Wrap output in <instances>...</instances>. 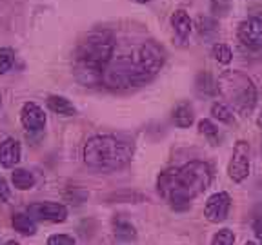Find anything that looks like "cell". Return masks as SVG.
Returning a JSON list of instances; mask_svg holds the SVG:
<instances>
[{
    "instance_id": "cell-9",
    "label": "cell",
    "mask_w": 262,
    "mask_h": 245,
    "mask_svg": "<svg viewBox=\"0 0 262 245\" xmlns=\"http://www.w3.org/2000/svg\"><path fill=\"white\" fill-rule=\"evenodd\" d=\"M238 40L248 49H260L262 47V18L251 16L238 24Z\"/></svg>"
},
{
    "instance_id": "cell-11",
    "label": "cell",
    "mask_w": 262,
    "mask_h": 245,
    "mask_svg": "<svg viewBox=\"0 0 262 245\" xmlns=\"http://www.w3.org/2000/svg\"><path fill=\"white\" fill-rule=\"evenodd\" d=\"M171 26H173V31H175V37H177V40H179V44L184 45L186 42H188L189 35H191V29H193V22H191V18H189V15L184 9H177L171 15Z\"/></svg>"
},
{
    "instance_id": "cell-3",
    "label": "cell",
    "mask_w": 262,
    "mask_h": 245,
    "mask_svg": "<svg viewBox=\"0 0 262 245\" xmlns=\"http://www.w3.org/2000/svg\"><path fill=\"white\" fill-rule=\"evenodd\" d=\"M115 37L107 29H97L88 33L78 42L73 53L75 77L84 86H98L102 84V77L107 65L113 60Z\"/></svg>"
},
{
    "instance_id": "cell-1",
    "label": "cell",
    "mask_w": 262,
    "mask_h": 245,
    "mask_svg": "<svg viewBox=\"0 0 262 245\" xmlns=\"http://www.w3.org/2000/svg\"><path fill=\"white\" fill-rule=\"evenodd\" d=\"M164 60H166L164 49L155 42H146L135 53L111 60L102 77V84L111 89H129V87L144 86L159 75Z\"/></svg>"
},
{
    "instance_id": "cell-24",
    "label": "cell",
    "mask_w": 262,
    "mask_h": 245,
    "mask_svg": "<svg viewBox=\"0 0 262 245\" xmlns=\"http://www.w3.org/2000/svg\"><path fill=\"white\" fill-rule=\"evenodd\" d=\"M196 28H199V33H201L202 37H209L211 33H215V20L209 18V16H199V20H196Z\"/></svg>"
},
{
    "instance_id": "cell-5",
    "label": "cell",
    "mask_w": 262,
    "mask_h": 245,
    "mask_svg": "<svg viewBox=\"0 0 262 245\" xmlns=\"http://www.w3.org/2000/svg\"><path fill=\"white\" fill-rule=\"evenodd\" d=\"M217 89L229 100L233 109L241 114H250L257 104V89L248 75L241 71H226L219 77Z\"/></svg>"
},
{
    "instance_id": "cell-8",
    "label": "cell",
    "mask_w": 262,
    "mask_h": 245,
    "mask_svg": "<svg viewBox=\"0 0 262 245\" xmlns=\"http://www.w3.org/2000/svg\"><path fill=\"white\" fill-rule=\"evenodd\" d=\"M229 209H231V196L228 192L221 191L215 192L208 198L204 205V216L208 218V222L211 224H221L228 218Z\"/></svg>"
},
{
    "instance_id": "cell-28",
    "label": "cell",
    "mask_w": 262,
    "mask_h": 245,
    "mask_svg": "<svg viewBox=\"0 0 262 245\" xmlns=\"http://www.w3.org/2000/svg\"><path fill=\"white\" fill-rule=\"evenodd\" d=\"M253 233H255V236L262 240V216L255 218V220H253Z\"/></svg>"
},
{
    "instance_id": "cell-21",
    "label": "cell",
    "mask_w": 262,
    "mask_h": 245,
    "mask_svg": "<svg viewBox=\"0 0 262 245\" xmlns=\"http://www.w3.org/2000/svg\"><path fill=\"white\" fill-rule=\"evenodd\" d=\"M211 114H213V118H217L219 122L233 124V113H231V109H229L228 106H224V104H213Z\"/></svg>"
},
{
    "instance_id": "cell-31",
    "label": "cell",
    "mask_w": 262,
    "mask_h": 245,
    "mask_svg": "<svg viewBox=\"0 0 262 245\" xmlns=\"http://www.w3.org/2000/svg\"><path fill=\"white\" fill-rule=\"evenodd\" d=\"M244 245H257V243H255V241H246Z\"/></svg>"
},
{
    "instance_id": "cell-30",
    "label": "cell",
    "mask_w": 262,
    "mask_h": 245,
    "mask_svg": "<svg viewBox=\"0 0 262 245\" xmlns=\"http://www.w3.org/2000/svg\"><path fill=\"white\" fill-rule=\"evenodd\" d=\"M135 2H139V4H147V2H153V0H135Z\"/></svg>"
},
{
    "instance_id": "cell-10",
    "label": "cell",
    "mask_w": 262,
    "mask_h": 245,
    "mask_svg": "<svg viewBox=\"0 0 262 245\" xmlns=\"http://www.w3.org/2000/svg\"><path fill=\"white\" fill-rule=\"evenodd\" d=\"M20 122L26 131L29 133H38L46 126V114L40 106L35 102H26L20 111Z\"/></svg>"
},
{
    "instance_id": "cell-6",
    "label": "cell",
    "mask_w": 262,
    "mask_h": 245,
    "mask_svg": "<svg viewBox=\"0 0 262 245\" xmlns=\"http://www.w3.org/2000/svg\"><path fill=\"white\" fill-rule=\"evenodd\" d=\"M250 169H251V147L246 140H238L233 147L231 160H229L228 175L233 182L241 184V182H244L250 176Z\"/></svg>"
},
{
    "instance_id": "cell-17",
    "label": "cell",
    "mask_w": 262,
    "mask_h": 245,
    "mask_svg": "<svg viewBox=\"0 0 262 245\" xmlns=\"http://www.w3.org/2000/svg\"><path fill=\"white\" fill-rule=\"evenodd\" d=\"M11 224H13V227H15V231H18V233L24 234V236H33V234L37 233V224H35V220H33L29 214L16 212L15 216H13Z\"/></svg>"
},
{
    "instance_id": "cell-16",
    "label": "cell",
    "mask_w": 262,
    "mask_h": 245,
    "mask_svg": "<svg viewBox=\"0 0 262 245\" xmlns=\"http://www.w3.org/2000/svg\"><path fill=\"white\" fill-rule=\"evenodd\" d=\"M195 120L193 114V107L188 102H180L179 106L173 109V122L179 127H189Z\"/></svg>"
},
{
    "instance_id": "cell-27",
    "label": "cell",
    "mask_w": 262,
    "mask_h": 245,
    "mask_svg": "<svg viewBox=\"0 0 262 245\" xmlns=\"http://www.w3.org/2000/svg\"><path fill=\"white\" fill-rule=\"evenodd\" d=\"M9 198V187L4 178H0V202H6Z\"/></svg>"
},
{
    "instance_id": "cell-2",
    "label": "cell",
    "mask_w": 262,
    "mask_h": 245,
    "mask_svg": "<svg viewBox=\"0 0 262 245\" xmlns=\"http://www.w3.org/2000/svg\"><path fill=\"white\" fill-rule=\"evenodd\" d=\"M213 169L209 163L193 160L182 167H171L157 178V191L173 211H188L191 200L209 187Z\"/></svg>"
},
{
    "instance_id": "cell-14",
    "label": "cell",
    "mask_w": 262,
    "mask_h": 245,
    "mask_svg": "<svg viewBox=\"0 0 262 245\" xmlns=\"http://www.w3.org/2000/svg\"><path fill=\"white\" fill-rule=\"evenodd\" d=\"M113 233H115V238L120 241H133L137 240V229L129 224L127 220L124 218L117 216L113 220Z\"/></svg>"
},
{
    "instance_id": "cell-15",
    "label": "cell",
    "mask_w": 262,
    "mask_h": 245,
    "mask_svg": "<svg viewBox=\"0 0 262 245\" xmlns=\"http://www.w3.org/2000/svg\"><path fill=\"white\" fill-rule=\"evenodd\" d=\"M195 89L201 96H215L217 94V82L213 80V77L208 73V71H202L199 73L195 82Z\"/></svg>"
},
{
    "instance_id": "cell-7",
    "label": "cell",
    "mask_w": 262,
    "mask_h": 245,
    "mask_svg": "<svg viewBox=\"0 0 262 245\" xmlns=\"http://www.w3.org/2000/svg\"><path fill=\"white\" fill-rule=\"evenodd\" d=\"M28 214L33 220L62 224V222H66V218H68V209L62 204H55V202H38V204L29 205Z\"/></svg>"
},
{
    "instance_id": "cell-13",
    "label": "cell",
    "mask_w": 262,
    "mask_h": 245,
    "mask_svg": "<svg viewBox=\"0 0 262 245\" xmlns=\"http://www.w3.org/2000/svg\"><path fill=\"white\" fill-rule=\"evenodd\" d=\"M48 107L53 111V113L60 114V116H73V114L77 113L73 104H71L66 96H58V94L48 96Z\"/></svg>"
},
{
    "instance_id": "cell-25",
    "label": "cell",
    "mask_w": 262,
    "mask_h": 245,
    "mask_svg": "<svg viewBox=\"0 0 262 245\" xmlns=\"http://www.w3.org/2000/svg\"><path fill=\"white\" fill-rule=\"evenodd\" d=\"M48 245H75V238L70 234H51L48 238Z\"/></svg>"
},
{
    "instance_id": "cell-22",
    "label": "cell",
    "mask_w": 262,
    "mask_h": 245,
    "mask_svg": "<svg viewBox=\"0 0 262 245\" xmlns=\"http://www.w3.org/2000/svg\"><path fill=\"white\" fill-rule=\"evenodd\" d=\"M15 62V53L9 47H0V75L8 73Z\"/></svg>"
},
{
    "instance_id": "cell-23",
    "label": "cell",
    "mask_w": 262,
    "mask_h": 245,
    "mask_svg": "<svg viewBox=\"0 0 262 245\" xmlns=\"http://www.w3.org/2000/svg\"><path fill=\"white\" fill-rule=\"evenodd\" d=\"M235 243V234L231 229H221L211 240V245H233Z\"/></svg>"
},
{
    "instance_id": "cell-20",
    "label": "cell",
    "mask_w": 262,
    "mask_h": 245,
    "mask_svg": "<svg viewBox=\"0 0 262 245\" xmlns=\"http://www.w3.org/2000/svg\"><path fill=\"white\" fill-rule=\"evenodd\" d=\"M211 55H213V58H215L217 62H221V64H229V62L233 60V53H231L229 45L221 44V42L213 45Z\"/></svg>"
},
{
    "instance_id": "cell-18",
    "label": "cell",
    "mask_w": 262,
    "mask_h": 245,
    "mask_svg": "<svg viewBox=\"0 0 262 245\" xmlns=\"http://www.w3.org/2000/svg\"><path fill=\"white\" fill-rule=\"evenodd\" d=\"M11 182L16 189L28 191V189H31L35 185V176L29 171H26V169H15L11 175Z\"/></svg>"
},
{
    "instance_id": "cell-32",
    "label": "cell",
    "mask_w": 262,
    "mask_h": 245,
    "mask_svg": "<svg viewBox=\"0 0 262 245\" xmlns=\"http://www.w3.org/2000/svg\"><path fill=\"white\" fill-rule=\"evenodd\" d=\"M6 245H18V243H16V241H8Z\"/></svg>"
},
{
    "instance_id": "cell-26",
    "label": "cell",
    "mask_w": 262,
    "mask_h": 245,
    "mask_svg": "<svg viewBox=\"0 0 262 245\" xmlns=\"http://www.w3.org/2000/svg\"><path fill=\"white\" fill-rule=\"evenodd\" d=\"M229 9V0H211V11L215 15H226Z\"/></svg>"
},
{
    "instance_id": "cell-29",
    "label": "cell",
    "mask_w": 262,
    "mask_h": 245,
    "mask_svg": "<svg viewBox=\"0 0 262 245\" xmlns=\"http://www.w3.org/2000/svg\"><path fill=\"white\" fill-rule=\"evenodd\" d=\"M257 124H258V127H262V113L258 114V118H257Z\"/></svg>"
},
{
    "instance_id": "cell-4",
    "label": "cell",
    "mask_w": 262,
    "mask_h": 245,
    "mask_svg": "<svg viewBox=\"0 0 262 245\" xmlns=\"http://www.w3.org/2000/svg\"><path fill=\"white\" fill-rule=\"evenodd\" d=\"M133 156V147L110 135L93 136L84 145V162L97 171H117L126 167Z\"/></svg>"
},
{
    "instance_id": "cell-12",
    "label": "cell",
    "mask_w": 262,
    "mask_h": 245,
    "mask_svg": "<svg viewBox=\"0 0 262 245\" xmlns=\"http://www.w3.org/2000/svg\"><path fill=\"white\" fill-rule=\"evenodd\" d=\"M22 149L15 138H8L0 143V165L2 167H15L20 162Z\"/></svg>"
},
{
    "instance_id": "cell-19",
    "label": "cell",
    "mask_w": 262,
    "mask_h": 245,
    "mask_svg": "<svg viewBox=\"0 0 262 245\" xmlns=\"http://www.w3.org/2000/svg\"><path fill=\"white\" fill-rule=\"evenodd\" d=\"M199 131H201V135H204L213 145H219L221 142V133H219V127L211 122V120H201L199 122Z\"/></svg>"
}]
</instances>
